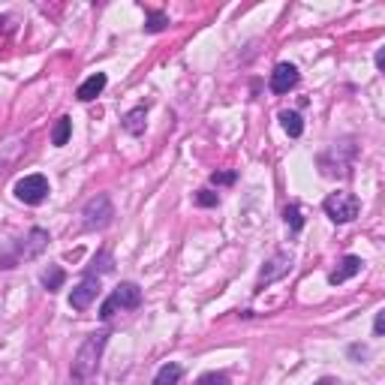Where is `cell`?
<instances>
[{"mask_svg":"<svg viewBox=\"0 0 385 385\" xmlns=\"http://www.w3.org/2000/svg\"><path fill=\"white\" fill-rule=\"evenodd\" d=\"M295 85H298L295 64H277L274 73H271V90H274V94H289Z\"/></svg>","mask_w":385,"mask_h":385,"instance_id":"cell-10","label":"cell"},{"mask_svg":"<svg viewBox=\"0 0 385 385\" xmlns=\"http://www.w3.org/2000/svg\"><path fill=\"white\" fill-rule=\"evenodd\" d=\"M64 280H66V271L60 265H48V271H43V286L48 292H57L60 286H64Z\"/></svg>","mask_w":385,"mask_h":385,"instance_id":"cell-15","label":"cell"},{"mask_svg":"<svg viewBox=\"0 0 385 385\" xmlns=\"http://www.w3.org/2000/svg\"><path fill=\"white\" fill-rule=\"evenodd\" d=\"M292 271V256L289 253H277V256H271L268 262H265V268L259 271V283H256V289H265L268 283H274V280H280V277H286Z\"/></svg>","mask_w":385,"mask_h":385,"instance_id":"cell-8","label":"cell"},{"mask_svg":"<svg viewBox=\"0 0 385 385\" xmlns=\"http://www.w3.org/2000/svg\"><path fill=\"white\" fill-rule=\"evenodd\" d=\"M361 265H364V262H361L358 256H343V259H340V265L331 271V277H328V280L334 283V286H340V283H346L349 277H356L358 271H361Z\"/></svg>","mask_w":385,"mask_h":385,"instance_id":"cell-12","label":"cell"},{"mask_svg":"<svg viewBox=\"0 0 385 385\" xmlns=\"http://www.w3.org/2000/svg\"><path fill=\"white\" fill-rule=\"evenodd\" d=\"M166 24H169V18L163 13H148V24H145L148 34H160V30H166Z\"/></svg>","mask_w":385,"mask_h":385,"instance_id":"cell-19","label":"cell"},{"mask_svg":"<svg viewBox=\"0 0 385 385\" xmlns=\"http://www.w3.org/2000/svg\"><path fill=\"white\" fill-rule=\"evenodd\" d=\"M181 370L178 364H163V368L157 370V377H154V385H178L181 382Z\"/></svg>","mask_w":385,"mask_h":385,"instance_id":"cell-17","label":"cell"},{"mask_svg":"<svg viewBox=\"0 0 385 385\" xmlns=\"http://www.w3.org/2000/svg\"><path fill=\"white\" fill-rule=\"evenodd\" d=\"M82 223H85V229L90 232H97V229H106L111 220H115V205H111V199L106 196V192H99V196H94L85 205L82 211Z\"/></svg>","mask_w":385,"mask_h":385,"instance_id":"cell-6","label":"cell"},{"mask_svg":"<svg viewBox=\"0 0 385 385\" xmlns=\"http://www.w3.org/2000/svg\"><path fill=\"white\" fill-rule=\"evenodd\" d=\"M196 205H202V208H217L220 205V196L214 190H199L196 192Z\"/></svg>","mask_w":385,"mask_h":385,"instance_id":"cell-20","label":"cell"},{"mask_svg":"<svg viewBox=\"0 0 385 385\" xmlns=\"http://www.w3.org/2000/svg\"><path fill=\"white\" fill-rule=\"evenodd\" d=\"M211 181H214L217 187H229V184H235V172H214Z\"/></svg>","mask_w":385,"mask_h":385,"instance_id":"cell-22","label":"cell"},{"mask_svg":"<svg viewBox=\"0 0 385 385\" xmlns=\"http://www.w3.org/2000/svg\"><path fill=\"white\" fill-rule=\"evenodd\" d=\"M139 304H141V289L136 286V283H120V286L103 301V307H99V316L111 319L118 310H136Z\"/></svg>","mask_w":385,"mask_h":385,"instance_id":"cell-4","label":"cell"},{"mask_svg":"<svg viewBox=\"0 0 385 385\" xmlns=\"http://www.w3.org/2000/svg\"><path fill=\"white\" fill-rule=\"evenodd\" d=\"M352 157H356V145L352 141H343V145H331L326 154L319 157V169L326 178H343L349 175Z\"/></svg>","mask_w":385,"mask_h":385,"instance_id":"cell-3","label":"cell"},{"mask_svg":"<svg viewBox=\"0 0 385 385\" xmlns=\"http://www.w3.org/2000/svg\"><path fill=\"white\" fill-rule=\"evenodd\" d=\"M106 340H108V334L97 331V334H90L82 346H78L76 358H73V370H69V379H73L76 385H85L97 373L99 358H103V349H106Z\"/></svg>","mask_w":385,"mask_h":385,"instance_id":"cell-1","label":"cell"},{"mask_svg":"<svg viewBox=\"0 0 385 385\" xmlns=\"http://www.w3.org/2000/svg\"><path fill=\"white\" fill-rule=\"evenodd\" d=\"M69 133H73V120H69V118H57V124L52 130V145L55 148H64L66 141H69Z\"/></svg>","mask_w":385,"mask_h":385,"instance_id":"cell-16","label":"cell"},{"mask_svg":"<svg viewBox=\"0 0 385 385\" xmlns=\"http://www.w3.org/2000/svg\"><path fill=\"white\" fill-rule=\"evenodd\" d=\"M280 124L292 139H298L304 133V120H301L298 111H280Z\"/></svg>","mask_w":385,"mask_h":385,"instance_id":"cell-14","label":"cell"},{"mask_svg":"<svg viewBox=\"0 0 385 385\" xmlns=\"http://www.w3.org/2000/svg\"><path fill=\"white\" fill-rule=\"evenodd\" d=\"M373 331H377V337L385 331V310H379V313H377V322H373Z\"/></svg>","mask_w":385,"mask_h":385,"instance_id":"cell-24","label":"cell"},{"mask_svg":"<svg viewBox=\"0 0 385 385\" xmlns=\"http://www.w3.org/2000/svg\"><path fill=\"white\" fill-rule=\"evenodd\" d=\"M106 85H108V78H106V73H94L90 78H85L82 85H78V90H76V97L82 99V103H90V99H97L99 94L106 90Z\"/></svg>","mask_w":385,"mask_h":385,"instance_id":"cell-11","label":"cell"},{"mask_svg":"<svg viewBox=\"0 0 385 385\" xmlns=\"http://www.w3.org/2000/svg\"><path fill=\"white\" fill-rule=\"evenodd\" d=\"M196 385H232L229 382V377H226V373H205V377H199V382Z\"/></svg>","mask_w":385,"mask_h":385,"instance_id":"cell-21","label":"cell"},{"mask_svg":"<svg viewBox=\"0 0 385 385\" xmlns=\"http://www.w3.org/2000/svg\"><path fill=\"white\" fill-rule=\"evenodd\" d=\"M283 217H286L289 229L295 232V235H298V232L304 229V217H301V208H298V205H286V211H283Z\"/></svg>","mask_w":385,"mask_h":385,"instance_id":"cell-18","label":"cell"},{"mask_svg":"<svg viewBox=\"0 0 385 385\" xmlns=\"http://www.w3.org/2000/svg\"><path fill=\"white\" fill-rule=\"evenodd\" d=\"M97 292H99V280L97 277H85L73 289V295H69V307H73V310H88L90 304H94Z\"/></svg>","mask_w":385,"mask_h":385,"instance_id":"cell-9","label":"cell"},{"mask_svg":"<svg viewBox=\"0 0 385 385\" xmlns=\"http://www.w3.org/2000/svg\"><path fill=\"white\" fill-rule=\"evenodd\" d=\"M322 208H326V214L334 223H352L361 211V202L352 196V192H331V196L322 202Z\"/></svg>","mask_w":385,"mask_h":385,"instance_id":"cell-5","label":"cell"},{"mask_svg":"<svg viewBox=\"0 0 385 385\" xmlns=\"http://www.w3.org/2000/svg\"><path fill=\"white\" fill-rule=\"evenodd\" d=\"M145 124H148V108L145 106H136L133 111H127L124 130L130 136H141V133H145Z\"/></svg>","mask_w":385,"mask_h":385,"instance_id":"cell-13","label":"cell"},{"mask_svg":"<svg viewBox=\"0 0 385 385\" xmlns=\"http://www.w3.org/2000/svg\"><path fill=\"white\" fill-rule=\"evenodd\" d=\"M94 265H99V274H103V271H111V256H108V253H99V259H94ZM94 271L97 268H90L88 277H94Z\"/></svg>","mask_w":385,"mask_h":385,"instance_id":"cell-23","label":"cell"},{"mask_svg":"<svg viewBox=\"0 0 385 385\" xmlns=\"http://www.w3.org/2000/svg\"><path fill=\"white\" fill-rule=\"evenodd\" d=\"M48 244V232L46 229H30L27 238L13 241L9 247L0 250V268H15L22 259H36Z\"/></svg>","mask_w":385,"mask_h":385,"instance_id":"cell-2","label":"cell"},{"mask_svg":"<svg viewBox=\"0 0 385 385\" xmlns=\"http://www.w3.org/2000/svg\"><path fill=\"white\" fill-rule=\"evenodd\" d=\"M316 385H340V382H337V379H331V377H326V379H319Z\"/></svg>","mask_w":385,"mask_h":385,"instance_id":"cell-26","label":"cell"},{"mask_svg":"<svg viewBox=\"0 0 385 385\" xmlns=\"http://www.w3.org/2000/svg\"><path fill=\"white\" fill-rule=\"evenodd\" d=\"M48 192H52V187H48L46 175H24L15 184V196H18V202H24V205H43L48 199Z\"/></svg>","mask_w":385,"mask_h":385,"instance_id":"cell-7","label":"cell"},{"mask_svg":"<svg viewBox=\"0 0 385 385\" xmlns=\"http://www.w3.org/2000/svg\"><path fill=\"white\" fill-rule=\"evenodd\" d=\"M377 66H379V69L385 66V52H382V48H379V52H377Z\"/></svg>","mask_w":385,"mask_h":385,"instance_id":"cell-25","label":"cell"}]
</instances>
